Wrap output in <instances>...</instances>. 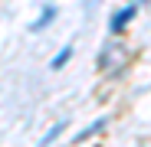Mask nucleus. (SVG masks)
Instances as JSON below:
<instances>
[{
    "instance_id": "1",
    "label": "nucleus",
    "mask_w": 151,
    "mask_h": 147,
    "mask_svg": "<svg viewBox=\"0 0 151 147\" xmlns=\"http://www.w3.org/2000/svg\"><path fill=\"white\" fill-rule=\"evenodd\" d=\"M135 16H138V7H135V4H125V7H118V10L109 16V30H112V33H122V30L128 26V23H132Z\"/></svg>"
},
{
    "instance_id": "2",
    "label": "nucleus",
    "mask_w": 151,
    "mask_h": 147,
    "mask_svg": "<svg viewBox=\"0 0 151 147\" xmlns=\"http://www.w3.org/2000/svg\"><path fill=\"white\" fill-rule=\"evenodd\" d=\"M105 128H109V118H95L92 124H86V128H82L79 134L72 137V144H82V141H89V137H95L99 131H105Z\"/></svg>"
},
{
    "instance_id": "3",
    "label": "nucleus",
    "mask_w": 151,
    "mask_h": 147,
    "mask_svg": "<svg viewBox=\"0 0 151 147\" xmlns=\"http://www.w3.org/2000/svg\"><path fill=\"white\" fill-rule=\"evenodd\" d=\"M53 20H56V7L49 4V7H43L40 20H33V23H30V33H40V30H46V26H49V23H53Z\"/></svg>"
},
{
    "instance_id": "4",
    "label": "nucleus",
    "mask_w": 151,
    "mask_h": 147,
    "mask_svg": "<svg viewBox=\"0 0 151 147\" xmlns=\"http://www.w3.org/2000/svg\"><path fill=\"white\" fill-rule=\"evenodd\" d=\"M66 124H69V121H66V118H59L56 124H53V128H49V131H46V134L40 137V147H49V144H53L56 137H63V131H66Z\"/></svg>"
},
{
    "instance_id": "5",
    "label": "nucleus",
    "mask_w": 151,
    "mask_h": 147,
    "mask_svg": "<svg viewBox=\"0 0 151 147\" xmlns=\"http://www.w3.org/2000/svg\"><path fill=\"white\" fill-rule=\"evenodd\" d=\"M69 59H72V46H63L59 53L53 56V62H49V69H53V72H59V69H63V65H66Z\"/></svg>"
},
{
    "instance_id": "6",
    "label": "nucleus",
    "mask_w": 151,
    "mask_h": 147,
    "mask_svg": "<svg viewBox=\"0 0 151 147\" xmlns=\"http://www.w3.org/2000/svg\"><path fill=\"white\" fill-rule=\"evenodd\" d=\"M128 4H135V7H138V0H128ZM141 4H148V0H141Z\"/></svg>"
}]
</instances>
